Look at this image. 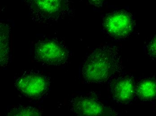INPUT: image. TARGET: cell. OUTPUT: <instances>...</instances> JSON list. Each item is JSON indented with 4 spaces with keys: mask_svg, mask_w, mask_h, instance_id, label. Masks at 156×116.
Returning a JSON list of instances; mask_svg holds the SVG:
<instances>
[{
    "mask_svg": "<svg viewBox=\"0 0 156 116\" xmlns=\"http://www.w3.org/2000/svg\"><path fill=\"white\" fill-rule=\"evenodd\" d=\"M122 69L119 51L114 46L97 49L83 64L82 75L88 83L105 82Z\"/></svg>",
    "mask_w": 156,
    "mask_h": 116,
    "instance_id": "1",
    "label": "cell"
},
{
    "mask_svg": "<svg viewBox=\"0 0 156 116\" xmlns=\"http://www.w3.org/2000/svg\"><path fill=\"white\" fill-rule=\"evenodd\" d=\"M35 58L37 61L49 65H60L68 59L69 53L56 41L44 40L35 46Z\"/></svg>",
    "mask_w": 156,
    "mask_h": 116,
    "instance_id": "2",
    "label": "cell"
},
{
    "mask_svg": "<svg viewBox=\"0 0 156 116\" xmlns=\"http://www.w3.org/2000/svg\"><path fill=\"white\" fill-rule=\"evenodd\" d=\"M70 110L79 116L115 115L116 113L105 106L98 101L88 96L74 98L70 104Z\"/></svg>",
    "mask_w": 156,
    "mask_h": 116,
    "instance_id": "3",
    "label": "cell"
},
{
    "mask_svg": "<svg viewBox=\"0 0 156 116\" xmlns=\"http://www.w3.org/2000/svg\"><path fill=\"white\" fill-rule=\"evenodd\" d=\"M103 25L109 35L115 38H122L131 33L134 24L131 15L125 11H119L106 17Z\"/></svg>",
    "mask_w": 156,
    "mask_h": 116,
    "instance_id": "4",
    "label": "cell"
},
{
    "mask_svg": "<svg viewBox=\"0 0 156 116\" xmlns=\"http://www.w3.org/2000/svg\"><path fill=\"white\" fill-rule=\"evenodd\" d=\"M47 79L39 75H23L18 78L15 85L18 90L29 98H38L47 91Z\"/></svg>",
    "mask_w": 156,
    "mask_h": 116,
    "instance_id": "5",
    "label": "cell"
},
{
    "mask_svg": "<svg viewBox=\"0 0 156 116\" xmlns=\"http://www.w3.org/2000/svg\"><path fill=\"white\" fill-rule=\"evenodd\" d=\"M110 87L114 99L119 103H128L133 100L136 93L135 84L133 79L129 77L115 80Z\"/></svg>",
    "mask_w": 156,
    "mask_h": 116,
    "instance_id": "6",
    "label": "cell"
},
{
    "mask_svg": "<svg viewBox=\"0 0 156 116\" xmlns=\"http://www.w3.org/2000/svg\"><path fill=\"white\" fill-rule=\"evenodd\" d=\"M38 14L48 18H57L61 11L62 0H31Z\"/></svg>",
    "mask_w": 156,
    "mask_h": 116,
    "instance_id": "7",
    "label": "cell"
},
{
    "mask_svg": "<svg viewBox=\"0 0 156 116\" xmlns=\"http://www.w3.org/2000/svg\"><path fill=\"white\" fill-rule=\"evenodd\" d=\"M136 93L140 99L150 101L156 98V81L152 80L141 81L137 86Z\"/></svg>",
    "mask_w": 156,
    "mask_h": 116,
    "instance_id": "8",
    "label": "cell"
},
{
    "mask_svg": "<svg viewBox=\"0 0 156 116\" xmlns=\"http://www.w3.org/2000/svg\"><path fill=\"white\" fill-rule=\"evenodd\" d=\"M9 28L8 25L1 23V66H6L9 59Z\"/></svg>",
    "mask_w": 156,
    "mask_h": 116,
    "instance_id": "9",
    "label": "cell"
},
{
    "mask_svg": "<svg viewBox=\"0 0 156 116\" xmlns=\"http://www.w3.org/2000/svg\"><path fill=\"white\" fill-rule=\"evenodd\" d=\"M8 115L9 116H41L42 113L37 108L32 107H19L11 109Z\"/></svg>",
    "mask_w": 156,
    "mask_h": 116,
    "instance_id": "10",
    "label": "cell"
},
{
    "mask_svg": "<svg viewBox=\"0 0 156 116\" xmlns=\"http://www.w3.org/2000/svg\"><path fill=\"white\" fill-rule=\"evenodd\" d=\"M146 50L148 56L154 60H156V35L148 43Z\"/></svg>",
    "mask_w": 156,
    "mask_h": 116,
    "instance_id": "11",
    "label": "cell"
},
{
    "mask_svg": "<svg viewBox=\"0 0 156 116\" xmlns=\"http://www.w3.org/2000/svg\"><path fill=\"white\" fill-rule=\"evenodd\" d=\"M92 4L95 5H99L103 2L104 0H88Z\"/></svg>",
    "mask_w": 156,
    "mask_h": 116,
    "instance_id": "12",
    "label": "cell"
}]
</instances>
